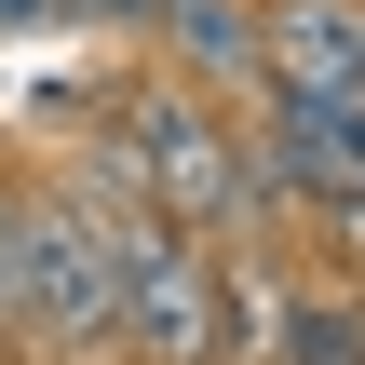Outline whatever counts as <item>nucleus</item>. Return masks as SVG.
Segmentation results:
<instances>
[{"instance_id":"obj_1","label":"nucleus","mask_w":365,"mask_h":365,"mask_svg":"<svg viewBox=\"0 0 365 365\" xmlns=\"http://www.w3.org/2000/svg\"><path fill=\"white\" fill-rule=\"evenodd\" d=\"M95 149L122 163V190L149 203V217H176V230H203V244H244V230H284V190H271V163H257V135H230L217 122V95L203 81H122L108 108H95Z\"/></svg>"},{"instance_id":"obj_2","label":"nucleus","mask_w":365,"mask_h":365,"mask_svg":"<svg viewBox=\"0 0 365 365\" xmlns=\"http://www.w3.org/2000/svg\"><path fill=\"white\" fill-rule=\"evenodd\" d=\"M257 95L365 108V0H257Z\"/></svg>"},{"instance_id":"obj_3","label":"nucleus","mask_w":365,"mask_h":365,"mask_svg":"<svg viewBox=\"0 0 365 365\" xmlns=\"http://www.w3.org/2000/svg\"><path fill=\"white\" fill-rule=\"evenodd\" d=\"M135 41L203 95H257V0H149Z\"/></svg>"},{"instance_id":"obj_4","label":"nucleus","mask_w":365,"mask_h":365,"mask_svg":"<svg viewBox=\"0 0 365 365\" xmlns=\"http://www.w3.org/2000/svg\"><path fill=\"white\" fill-rule=\"evenodd\" d=\"M271 365H365V284H339V271H284Z\"/></svg>"},{"instance_id":"obj_5","label":"nucleus","mask_w":365,"mask_h":365,"mask_svg":"<svg viewBox=\"0 0 365 365\" xmlns=\"http://www.w3.org/2000/svg\"><path fill=\"white\" fill-rule=\"evenodd\" d=\"M81 0H0V27H68Z\"/></svg>"},{"instance_id":"obj_6","label":"nucleus","mask_w":365,"mask_h":365,"mask_svg":"<svg viewBox=\"0 0 365 365\" xmlns=\"http://www.w3.org/2000/svg\"><path fill=\"white\" fill-rule=\"evenodd\" d=\"M0 365H14V339H0Z\"/></svg>"}]
</instances>
